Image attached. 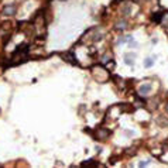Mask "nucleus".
Masks as SVG:
<instances>
[{
    "label": "nucleus",
    "instance_id": "f257e3e1",
    "mask_svg": "<svg viewBox=\"0 0 168 168\" xmlns=\"http://www.w3.org/2000/svg\"><path fill=\"white\" fill-rule=\"evenodd\" d=\"M17 11V7L14 4H7V6H4V9H3V14L4 16H14Z\"/></svg>",
    "mask_w": 168,
    "mask_h": 168
},
{
    "label": "nucleus",
    "instance_id": "f03ea898",
    "mask_svg": "<svg viewBox=\"0 0 168 168\" xmlns=\"http://www.w3.org/2000/svg\"><path fill=\"white\" fill-rule=\"evenodd\" d=\"M151 85L147 84V85H141L140 86V89H138V93L141 95V96H146V95H148L150 92H151Z\"/></svg>",
    "mask_w": 168,
    "mask_h": 168
},
{
    "label": "nucleus",
    "instance_id": "7ed1b4c3",
    "mask_svg": "<svg viewBox=\"0 0 168 168\" xmlns=\"http://www.w3.org/2000/svg\"><path fill=\"white\" fill-rule=\"evenodd\" d=\"M134 59H136V55L134 54H132V52H127V54L124 55V62H126L129 67L134 65Z\"/></svg>",
    "mask_w": 168,
    "mask_h": 168
},
{
    "label": "nucleus",
    "instance_id": "20e7f679",
    "mask_svg": "<svg viewBox=\"0 0 168 168\" xmlns=\"http://www.w3.org/2000/svg\"><path fill=\"white\" fill-rule=\"evenodd\" d=\"M62 57L65 58V61L71 62V64H74V65H76V64H78V61H75V55H74L72 52H67V54H64Z\"/></svg>",
    "mask_w": 168,
    "mask_h": 168
},
{
    "label": "nucleus",
    "instance_id": "39448f33",
    "mask_svg": "<svg viewBox=\"0 0 168 168\" xmlns=\"http://www.w3.org/2000/svg\"><path fill=\"white\" fill-rule=\"evenodd\" d=\"M109 134H110V132H109V130H106V129H101V130L98 132V137H99V138H102V140L107 138V137H109Z\"/></svg>",
    "mask_w": 168,
    "mask_h": 168
},
{
    "label": "nucleus",
    "instance_id": "423d86ee",
    "mask_svg": "<svg viewBox=\"0 0 168 168\" xmlns=\"http://www.w3.org/2000/svg\"><path fill=\"white\" fill-rule=\"evenodd\" d=\"M127 27V21L126 20H119L116 23V30H124Z\"/></svg>",
    "mask_w": 168,
    "mask_h": 168
},
{
    "label": "nucleus",
    "instance_id": "0eeeda50",
    "mask_svg": "<svg viewBox=\"0 0 168 168\" xmlns=\"http://www.w3.org/2000/svg\"><path fill=\"white\" fill-rule=\"evenodd\" d=\"M161 18H163V13H154V16L151 17V20L154 23H160Z\"/></svg>",
    "mask_w": 168,
    "mask_h": 168
},
{
    "label": "nucleus",
    "instance_id": "6e6552de",
    "mask_svg": "<svg viewBox=\"0 0 168 168\" xmlns=\"http://www.w3.org/2000/svg\"><path fill=\"white\" fill-rule=\"evenodd\" d=\"M130 10H132V7H130V4H126L123 9H121V13L124 14V16H129L130 14Z\"/></svg>",
    "mask_w": 168,
    "mask_h": 168
},
{
    "label": "nucleus",
    "instance_id": "1a4fd4ad",
    "mask_svg": "<svg viewBox=\"0 0 168 168\" xmlns=\"http://www.w3.org/2000/svg\"><path fill=\"white\" fill-rule=\"evenodd\" d=\"M82 165H93V167H98L99 164H98V163H95V160H88V161L82 163Z\"/></svg>",
    "mask_w": 168,
    "mask_h": 168
},
{
    "label": "nucleus",
    "instance_id": "9d476101",
    "mask_svg": "<svg viewBox=\"0 0 168 168\" xmlns=\"http://www.w3.org/2000/svg\"><path fill=\"white\" fill-rule=\"evenodd\" d=\"M152 64H154V59H152V58H147V59L144 61V67L146 68L152 67Z\"/></svg>",
    "mask_w": 168,
    "mask_h": 168
},
{
    "label": "nucleus",
    "instance_id": "9b49d317",
    "mask_svg": "<svg viewBox=\"0 0 168 168\" xmlns=\"http://www.w3.org/2000/svg\"><path fill=\"white\" fill-rule=\"evenodd\" d=\"M127 43H129V45H130L132 48H136V47H138V44H137L134 40H133V37H132V35H130V38H129V41H127Z\"/></svg>",
    "mask_w": 168,
    "mask_h": 168
},
{
    "label": "nucleus",
    "instance_id": "f8f14e48",
    "mask_svg": "<svg viewBox=\"0 0 168 168\" xmlns=\"http://www.w3.org/2000/svg\"><path fill=\"white\" fill-rule=\"evenodd\" d=\"M109 61H110L109 55H103V57H102V62H103V64H107Z\"/></svg>",
    "mask_w": 168,
    "mask_h": 168
},
{
    "label": "nucleus",
    "instance_id": "ddd939ff",
    "mask_svg": "<svg viewBox=\"0 0 168 168\" xmlns=\"http://www.w3.org/2000/svg\"><path fill=\"white\" fill-rule=\"evenodd\" d=\"M146 165H148V161H141V163H138V167H146Z\"/></svg>",
    "mask_w": 168,
    "mask_h": 168
},
{
    "label": "nucleus",
    "instance_id": "4468645a",
    "mask_svg": "<svg viewBox=\"0 0 168 168\" xmlns=\"http://www.w3.org/2000/svg\"><path fill=\"white\" fill-rule=\"evenodd\" d=\"M165 109H167V112H168V103H167V106H165Z\"/></svg>",
    "mask_w": 168,
    "mask_h": 168
}]
</instances>
